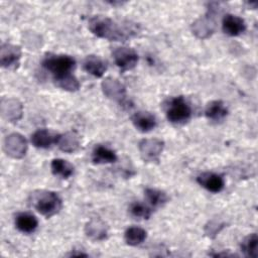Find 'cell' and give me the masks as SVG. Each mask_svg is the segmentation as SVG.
I'll return each mask as SVG.
<instances>
[{"mask_svg":"<svg viewBox=\"0 0 258 258\" xmlns=\"http://www.w3.org/2000/svg\"><path fill=\"white\" fill-rule=\"evenodd\" d=\"M51 172L61 178H69L74 173V166L64 159L55 158L50 163Z\"/></svg>","mask_w":258,"mask_h":258,"instance_id":"22","label":"cell"},{"mask_svg":"<svg viewBox=\"0 0 258 258\" xmlns=\"http://www.w3.org/2000/svg\"><path fill=\"white\" fill-rule=\"evenodd\" d=\"M147 237V232L140 227H130L125 231L124 239L127 245L137 246L144 242Z\"/></svg>","mask_w":258,"mask_h":258,"instance_id":"23","label":"cell"},{"mask_svg":"<svg viewBox=\"0 0 258 258\" xmlns=\"http://www.w3.org/2000/svg\"><path fill=\"white\" fill-rule=\"evenodd\" d=\"M166 117L173 124H184L190 119L191 109L182 96L170 99L166 105Z\"/></svg>","mask_w":258,"mask_h":258,"instance_id":"3","label":"cell"},{"mask_svg":"<svg viewBox=\"0 0 258 258\" xmlns=\"http://www.w3.org/2000/svg\"><path fill=\"white\" fill-rule=\"evenodd\" d=\"M85 233L94 241H102L108 236V228L101 219L93 218L86 224Z\"/></svg>","mask_w":258,"mask_h":258,"instance_id":"11","label":"cell"},{"mask_svg":"<svg viewBox=\"0 0 258 258\" xmlns=\"http://www.w3.org/2000/svg\"><path fill=\"white\" fill-rule=\"evenodd\" d=\"M29 203L39 214L46 218L56 215L62 207L59 196L54 191L45 189H38L31 192Z\"/></svg>","mask_w":258,"mask_h":258,"instance_id":"2","label":"cell"},{"mask_svg":"<svg viewBox=\"0 0 258 258\" xmlns=\"http://www.w3.org/2000/svg\"><path fill=\"white\" fill-rule=\"evenodd\" d=\"M59 134L47 129H39L31 136V143L37 148H48L53 143H57Z\"/></svg>","mask_w":258,"mask_h":258,"instance_id":"13","label":"cell"},{"mask_svg":"<svg viewBox=\"0 0 258 258\" xmlns=\"http://www.w3.org/2000/svg\"><path fill=\"white\" fill-rule=\"evenodd\" d=\"M102 89L104 94L114 100L123 104L126 101V90L125 87L116 79L107 78L102 83Z\"/></svg>","mask_w":258,"mask_h":258,"instance_id":"9","label":"cell"},{"mask_svg":"<svg viewBox=\"0 0 258 258\" xmlns=\"http://www.w3.org/2000/svg\"><path fill=\"white\" fill-rule=\"evenodd\" d=\"M214 14L208 13L205 17L198 19L192 23V32L200 38H206L210 36L216 27V22L213 19Z\"/></svg>","mask_w":258,"mask_h":258,"instance_id":"14","label":"cell"},{"mask_svg":"<svg viewBox=\"0 0 258 258\" xmlns=\"http://www.w3.org/2000/svg\"><path fill=\"white\" fill-rule=\"evenodd\" d=\"M1 111L8 121H17L22 116V104L16 99L3 100Z\"/></svg>","mask_w":258,"mask_h":258,"instance_id":"17","label":"cell"},{"mask_svg":"<svg viewBox=\"0 0 258 258\" xmlns=\"http://www.w3.org/2000/svg\"><path fill=\"white\" fill-rule=\"evenodd\" d=\"M138 148L144 161L154 162L159 160V156L164 148V142L157 138L143 139L139 142Z\"/></svg>","mask_w":258,"mask_h":258,"instance_id":"5","label":"cell"},{"mask_svg":"<svg viewBox=\"0 0 258 258\" xmlns=\"http://www.w3.org/2000/svg\"><path fill=\"white\" fill-rule=\"evenodd\" d=\"M113 58L117 67L122 71H130L137 64L138 54L132 48L120 46L113 51Z\"/></svg>","mask_w":258,"mask_h":258,"instance_id":"6","label":"cell"},{"mask_svg":"<svg viewBox=\"0 0 258 258\" xmlns=\"http://www.w3.org/2000/svg\"><path fill=\"white\" fill-rule=\"evenodd\" d=\"M222 26L224 32L230 36L240 35L246 29V23L244 19L233 14L225 15Z\"/></svg>","mask_w":258,"mask_h":258,"instance_id":"12","label":"cell"},{"mask_svg":"<svg viewBox=\"0 0 258 258\" xmlns=\"http://www.w3.org/2000/svg\"><path fill=\"white\" fill-rule=\"evenodd\" d=\"M92 160L94 163H113L117 160V154L114 150L103 145H97L92 154Z\"/></svg>","mask_w":258,"mask_h":258,"instance_id":"20","label":"cell"},{"mask_svg":"<svg viewBox=\"0 0 258 258\" xmlns=\"http://www.w3.org/2000/svg\"><path fill=\"white\" fill-rule=\"evenodd\" d=\"M4 149L9 156L13 158H21L25 155L27 149V142L22 135L18 133H13L6 137Z\"/></svg>","mask_w":258,"mask_h":258,"instance_id":"8","label":"cell"},{"mask_svg":"<svg viewBox=\"0 0 258 258\" xmlns=\"http://www.w3.org/2000/svg\"><path fill=\"white\" fill-rule=\"evenodd\" d=\"M58 147L60 150L64 152H74L76 151L80 146V138L76 132H67L62 135H59V138L57 140Z\"/></svg>","mask_w":258,"mask_h":258,"instance_id":"21","label":"cell"},{"mask_svg":"<svg viewBox=\"0 0 258 258\" xmlns=\"http://www.w3.org/2000/svg\"><path fill=\"white\" fill-rule=\"evenodd\" d=\"M42 66L54 77L71 74L76 66V60L67 54H48L42 61Z\"/></svg>","mask_w":258,"mask_h":258,"instance_id":"4","label":"cell"},{"mask_svg":"<svg viewBox=\"0 0 258 258\" xmlns=\"http://www.w3.org/2000/svg\"><path fill=\"white\" fill-rule=\"evenodd\" d=\"M21 57V49L19 46L3 43L0 48V63L3 68L14 70L18 67Z\"/></svg>","mask_w":258,"mask_h":258,"instance_id":"7","label":"cell"},{"mask_svg":"<svg viewBox=\"0 0 258 258\" xmlns=\"http://www.w3.org/2000/svg\"><path fill=\"white\" fill-rule=\"evenodd\" d=\"M144 192H145V197H146L147 201L149 202V204L155 208L163 206L168 200L167 195L163 190H160L157 188L149 187V188H146L144 190Z\"/></svg>","mask_w":258,"mask_h":258,"instance_id":"26","label":"cell"},{"mask_svg":"<svg viewBox=\"0 0 258 258\" xmlns=\"http://www.w3.org/2000/svg\"><path fill=\"white\" fill-rule=\"evenodd\" d=\"M130 213L133 217L138 219H149L151 216V210L142 203L135 202L130 206Z\"/></svg>","mask_w":258,"mask_h":258,"instance_id":"27","label":"cell"},{"mask_svg":"<svg viewBox=\"0 0 258 258\" xmlns=\"http://www.w3.org/2000/svg\"><path fill=\"white\" fill-rule=\"evenodd\" d=\"M53 81L57 87L66 90V91L75 92L80 89V83H79L78 79L72 74H66L62 76L54 77Z\"/></svg>","mask_w":258,"mask_h":258,"instance_id":"24","label":"cell"},{"mask_svg":"<svg viewBox=\"0 0 258 258\" xmlns=\"http://www.w3.org/2000/svg\"><path fill=\"white\" fill-rule=\"evenodd\" d=\"M15 226L20 232L30 234L36 230L38 222L35 216L30 213H19L15 218Z\"/></svg>","mask_w":258,"mask_h":258,"instance_id":"18","label":"cell"},{"mask_svg":"<svg viewBox=\"0 0 258 258\" xmlns=\"http://www.w3.org/2000/svg\"><path fill=\"white\" fill-rule=\"evenodd\" d=\"M90 31L98 37L114 41H125L137 35L139 28L129 21L116 22L105 16H94L89 20Z\"/></svg>","mask_w":258,"mask_h":258,"instance_id":"1","label":"cell"},{"mask_svg":"<svg viewBox=\"0 0 258 258\" xmlns=\"http://www.w3.org/2000/svg\"><path fill=\"white\" fill-rule=\"evenodd\" d=\"M241 250L245 254V256L250 258H256L258 256V236L257 234L253 233L247 236L242 244Z\"/></svg>","mask_w":258,"mask_h":258,"instance_id":"25","label":"cell"},{"mask_svg":"<svg viewBox=\"0 0 258 258\" xmlns=\"http://www.w3.org/2000/svg\"><path fill=\"white\" fill-rule=\"evenodd\" d=\"M228 114V109L225 104L220 100H215L206 106L205 115L209 120L219 122L222 121Z\"/></svg>","mask_w":258,"mask_h":258,"instance_id":"19","label":"cell"},{"mask_svg":"<svg viewBox=\"0 0 258 258\" xmlns=\"http://www.w3.org/2000/svg\"><path fill=\"white\" fill-rule=\"evenodd\" d=\"M197 181L211 192H220L225 186V181L222 175L215 172H203L198 175Z\"/></svg>","mask_w":258,"mask_h":258,"instance_id":"10","label":"cell"},{"mask_svg":"<svg viewBox=\"0 0 258 258\" xmlns=\"http://www.w3.org/2000/svg\"><path fill=\"white\" fill-rule=\"evenodd\" d=\"M83 68L90 75L96 78H101L107 70V63L100 56L91 54L86 56V58L84 59Z\"/></svg>","mask_w":258,"mask_h":258,"instance_id":"16","label":"cell"},{"mask_svg":"<svg viewBox=\"0 0 258 258\" xmlns=\"http://www.w3.org/2000/svg\"><path fill=\"white\" fill-rule=\"evenodd\" d=\"M225 227V224L224 223H221V222H218V221H211L209 222V224L205 227V233L211 237V238H214L216 237V235Z\"/></svg>","mask_w":258,"mask_h":258,"instance_id":"28","label":"cell"},{"mask_svg":"<svg viewBox=\"0 0 258 258\" xmlns=\"http://www.w3.org/2000/svg\"><path fill=\"white\" fill-rule=\"evenodd\" d=\"M131 121L135 128L141 132H149L156 126L155 117L151 113L145 111L136 112L131 117Z\"/></svg>","mask_w":258,"mask_h":258,"instance_id":"15","label":"cell"}]
</instances>
